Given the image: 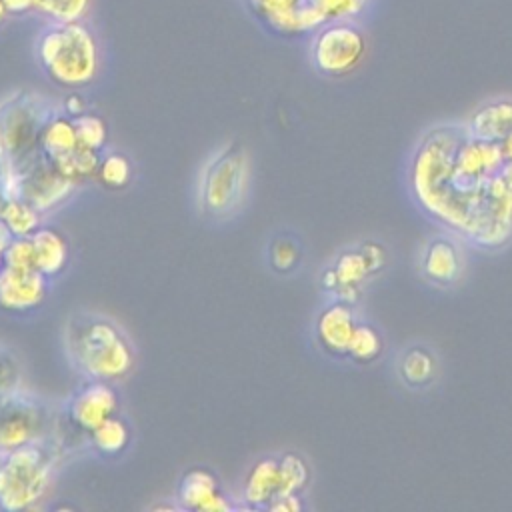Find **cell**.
Wrapping results in <instances>:
<instances>
[{
	"label": "cell",
	"instance_id": "6da1fadb",
	"mask_svg": "<svg viewBox=\"0 0 512 512\" xmlns=\"http://www.w3.org/2000/svg\"><path fill=\"white\" fill-rule=\"evenodd\" d=\"M72 366L86 380L120 382L134 368V350L124 332L98 314H76L64 332Z\"/></svg>",
	"mask_w": 512,
	"mask_h": 512
},
{
	"label": "cell",
	"instance_id": "7a4b0ae2",
	"mask_svg": "<svg viewBox=\"0 0 512 512\" xmlns=\"http://www.w3.org/2000/svg\"><path fill=\"white\" fill-rule=\"evenodd\" d=\"M56 468V452L44 440L0 454V508L20 512L38 506L56 482Z\"/></svg>",
	"mask_w": 512,
	"mask_h": 512
},
{
	"label": "cell",
	"instance_id": "3957f363",
	"mask_svg": "<svg viewBox=\"0 0 512 512\" xmlns=\"http://www.w3.org/2000/svg\"><path fill=\"white\" fill-rule=\"evenodd\" d=\"M38 60L48 78L62 88L88 86L100 68L96 40L78 20L48 28L38 40Z\"/></svg>",
	"mask_w": 512,
	"mask_h": 512
},
{
	"label": "cell",
	"instance_id": "277c9868",
	"mask_svg": "<svg viewBox=\"0 0 512 512\" xmlns=\"http://www.w3.org/2000/svg\"><path fill=\"white\" fill-rule=\"evenodd\" d=\"M52 112L34 96H14L0 108V152L20 176L42 158L40 132Z\"/></svg>",
	"mask_w": 512,
	"mask_h": 512
},
{
	"label": "cell",
	"instance_id": "5b68a950",
	"mask_svg": "<svg viewBox=\"0 0 512 512\" xmlns=\"http://www.w3.org/2000/svg\"><path fill=\"white\" fill-rule=\"evenodd\" d=\"M250 186V158L238 144L224 146L202 170L198 200L204 214L228 218L246 200Z\"/></svg>",
	"mask_w": 512,
	"mask_h": 512
},
{
	"label": "cell",
	"instance_id": "8992f818",
	"mask_svg": "<svg viewBox=\"0 0 512 512\" xmlns=\"http://www.w3.org/2000/svg\"><path fill=\"white\" fill-rule=\"evenodd\" d=\"M312 64L330 78H340L358 68L366 54V38L350 20H332L312 40Z\"/></svg>",
	"mask_w": 512,
	"mask_h": 512
},
{
	"label": "cell",
	"instance_id": "52a82bcc",
	"mask_svg": "<svg viewBox=\"0 0 512 512\" xmlns=\"http://www.w3.org/2000/svg\"><path fill=\"white\" fill-rule=\"evenodd\" d=\"M50 416L42 402L20 392L0 402V454L44 440Z\"/></svg>",
	"mask_w": 512,
	"mask_h": 512
},
{
	"label": "cell",
	"instance_id": "ba28073f",
	"mask_svg": "<svg viewBox=\"0 0 512 512\" xmlns=\"http://www.w3.org/2000/svg\"><path fill=\"white\" fill-rule=\"evenodd\" d=\"M76 182L64 176L48 158L32 164L18 182V196L30 200L42 214L56 210L76 190Z\"/></svg>",
	"mask_w": 512,
	"mask_h": 512
},
{
	"label": "cell",
	"instance_id": "9c48e42d",
	"mask_svg": "<svg viewBox=\"0 0 512 512\" xmlns=\"http://www.w3.org/2000/svg\"><path fill=\"white\" fill-rule=\"evenodd\" d=\"M120 398L110 382L86 380L68 400V420L70 424L88 434L106 418L118 414Z\"/></svg>",
	"mask_w": 512,
	"mask_h": 512
},
{
	"label": "cell",
	"instance_id": "30bf717a",
	"mask_svg": "<svg viewBox=\"0 0 512 512\" xmlns=\"http://www.w3.org/2000/svg\"><path fill=\"white\" fill-rule=\"evenodd\" d=\"M452 160L456 164L452 184L458 188V192L478 188L480 180H490L504 162L498 142H484L478 138L460 144Z\"/></svg>",
	"mask_w": 512,
	"mask_h": 512
},
{
	"label": "cell",
	"instance_id": "8fae6325",
	"mask_svg": "<svg viewBox=\"0 0 512 512\" xmlns=\"http://www.w3.org/2000/svg\"><path fill=\"white\" fill-rule=\"evenodd\" d=\"M48 292V278L38 270H16L4 266L0 272V310L26 314L42 306Z\"/></svg>",
	"mask_w": 512,
	"mask_h": 512
},
{
	"label": "cell",
	"instance_id": "7c38bea8",
	"mask_svg": "<svg viewBox=\"0 0 512 512\" xmlns=\"http://www.w3.org/2000/svg\"><path fill=\"white\" fill-rule=\"evenodd\" d=\"M176 498L180 508L194 512H228L234 508V504L220 490L216 474L198 466L184 472Z\"/></svg>",
	"mask_w": 512,
	"mask_h": 512
},
{
	"label": "cell",
	"instance_id": "4fadbf2b",
	"mask_svg": "<svg viewBox=\"0 0 512 512\" xmlns=\"http://www.w3.org/2000/svg\"><path fill=\"white\" fill-rule=\"evenodd\" d=\"M356 330L354 314L344 302L326 306L316 320V336L320 346L330 354H346Z\"/></svg>",
	"mask_w": 512,
	"mask_h": 512
},
{
	"label": "cell",
	"instance_id": "5bb4252c",
	"mask_svg": "<svg viewBox=\"0 0 512 512\" xmlns=\"http://www.w3.org/2000/svg\"><path fill=\"white\" fill-rule=\"evenodd\" d=\"M36 270L48 280L60 276L70 264V244L54 226H40L32 236Z\"/></svg>",
	"mask_w": 512,
	"mask_h": 512
},
{
	"label": "cell",
	"instance_id": "9a60e30c",
	"mask_svg": "<svg viewBox=\"0 0 512 512\" xmlns=\"http://www.w3.org/2000/svg\"><path fill=\"white\" fill-rule=\"evenodd\" d=\"M280 494V462L276 458L258 460L246 474L242 500L248 508H266Z\"/></svg>",
	"mask_w": 512,
	"mask_h": 512
},
{
	"label": "cell",
	"instance_id": "2e32d148",
	"mask_svg": "<svg viewBox=\"0 0 512 512\" xmlns=\"http://www.w3.org/2000/svg\"><path fill=\"white\" fill-rule=\"evenodd\" d=\"M74 118L68 114H50L40 132V152L50 162H58L78 146Z\"/></svg>",
	"mask_w": 512,
	"mask_h": 512
},
{
	"label": "cell",
	"instance_id": "e0dca14e",
	"mask_svg": "<svg viewBox=\"0 0 512 512\" xmlns=\"http://www.w3.org/2000/svg\"><path fill=\"white\" fill-rule=\"evenodd\" d=\"M508 132H512V102L488 104L470 118L472 138L500 142Z\"/></svg>",
	"mask_w": 512,
	"mask_h": 512
},
{
	"label": "cell",
	"instance_id": "ac0fdd59",
	"mask_svg": "<svg viewBox=\"0 0 512 512\" xmlns=\"http://www.w3.org/2000/svg\"><path fill=\"white\" fill-rule=\"evenodd\" d=\"M90 446L102 454V456H118L122 454L130 444V428L118 414L106 418L102 424H98L92 432H88Z\"/></svg>",
	"mask_w": 512,
	"mask_h": 512
},
{
	"label": "cell",
	"instance_id": "d6986e66",
	"mask_svg": "<svg viewBox=\"0 0 512 512\" xmlns=\"http://www.w3.org/2000/svg\"><path fill=\"white\" fill-rule=\"evenodd\" d=\"M0 218L12 236H32L42 226V212L24 196H10L0 208Z\"/></svg>",
	"mask_w": 512,
	"mask_h": 512
},
{
	"label": "cell",
	"instance_id": "ffe728a7",
	"mask_svg": "<svg viewBox=\"0 0 512 512\" xmlns=\"http://www.w3.org/2000/svg\"><path fill=\"white\" fill-rule=\"evenodd\" d=\"M424 272L434 282H452L460 274V258L456 248L446 240H434L424 254Z\"/></svg>",
	"mask_w": 512,
	"mask_h": 512
},
{
	"label": "cell",
	"instance_id": "44dd1931",
	"mask_svg": "<svg viewBox=\"0 0 512 512\" xmlns=\"http://www.w3.org/2000/svg\"><path fill=\"white\" fill-rule=\"evenodd\" d=\"M334 274H336V290L342 302H352L356 300V290L358 284L368 276V264L362 256V252H346L342 254L336 264H334Z\"/></svg>",
	"mask_w": 512,
	"mask_h": 512
},
{
	"label": "cell",
	"instance_id": "7402d4cb",
	"mask_svg": "<svg viewBox=\"0 0 512 512\" xmlns=\"http://www.w3.org/2000/svg\"><path fill=\"white\" fill-rule=\"evenodd\" d=\"M98 182L108 190H122L132 180V164L128 156L120 152L100 154V162L96 168Z\"/></svg>",
	"mask_w": 512,
	"mask_h": 512
},
{
	"label": "cell",
	"instance_id": "603a6c76",
	"mask_svg": "<svg viewBox=\"0 0 512 512\" xmlns=\"http://www.w3.org/2000/svg\"><path fill=\"white\" fill-rule=\"evenodd\" d=\"M100 162V152H94L90 148L84 146H76L70 154H66L64 158H60L58 162H52L64 176H68L70 180H74L76 184H80L82 180L96 176V168Z\"/></svg>",
	"mask_w": 512,
	"mask_h": 512
},
{
	"label": "cell",
	"instance_id": "cb8c5ba5",
	"mask_svg": "<svg viewBox=\"0 0 512 512\" xmlns=\"http://www.w3.org/2000/svg\"><path fill=\"white\" fill-rule=\"evenodd\" d=\"M74 126H76L80 146L102 154L106 140H108V130H106L104 118L86 110L84 114L74 118Z\"/></svg>",
	"mask_w": 512,
	"mask_h": 512
},
{
	"label": "cell",
	"instance_id": "d4e9b609",
	"mask_svg": "<svg viewBox=\"0 0 512 512\" xmlns=\"http://www.w3.org/2000/svg\"><path fill=\"white\" fill-rule=\"evenodd\" d=\"M280 494H300L306 488L310 472L298 454H284L280 460Z\"/></svg>",
	"mask_w": 512,
	"mask_h": 512
},
{
	"label": "cell",
	"instance_id": "484cf974",
	"mask_svg": "<svg viewBox=\"0 0 512 512\" xmlns=\"http://www.w3.org/2000/svg\"><path fill=\"white\" fill-rule=\"evenodd\" d=\"M382 352V340L374 328L366 324H356L352 340L348 344V352L358 362H372Z\"/></svg>",
	"mask_w": 512,
	"mask_h": 512
},
{
	"label": "cell",
	"instance_id": "4316f807",
	"mask_svg": "<svg viewBox=\"0 0 512 512\" xmlns=\"http://www.w3.org/2000/svg\"><path fill=\"white\" fill-rule=\"evenodd\" d=\"M402 378L412 386L426 384L434 374V360L424 350H410L400 364Z\"/></svg>",
	"mask_w": 512,
	"mask_h": 512
},
{
	"label": "cell",
	"instance_id": "83f0119b",
	"mask_svg": "<svg viewBox=\"0 0 512 512\" xmlns=\"http://www.w3.org/2000/svg\"><path fill=\"white\" fill-rule=\"evenodd\" d=\"M370 0H308L326 22L352 20L366 10Z\"/></svg>",
	"mask_w": 512,
	"mask_h": 512
},
{
	"label": "cell",
	"instance_id": "f1b7e54d",
	"mask_svg": "<svg viewBox=\"0 0 512 512\" xmlns=\"http://www.w3.org/2000/svg\"><path fill=\"white\" fill-rule=\"evenodd\" d=\"M4 266L16 270H36L34 244L30 236H14L2 254Z\"/></svg>",
	"mask_w": 512,
	"mask_h": 512
},
{
	"label": "cell",
	"instance_id": "f546056e",
	"mask_svg": "<svg viewBox=\"0 0 512 512\" xmlns=\"http://www.w3.org/2000/svg\"><path fill=\"white\" fill-rule=\"evenodd\" d=\"M34 8L52 16L56 22L80 20L86 12L88 0H32Z\"/></svg>",
	"mask_w": 512,
	"mask_h": 512
},
{
	"label": "cell",
	"instance_id": "4dcf8cb0",
	"mask_svg": "<svg viewBox=\"0 0 512 512\" xmlns=\"http://www.w3.org/2000/svg\"><path fill=\"white\" fill-rule=\"evenodd\" d=\"M268 258H270V266L276 272H290L298 264V260H300L298 244L294 240H290V238H276L270 244Z\"/></svg>",
	"mask_w": 512,
	"mask_h": 512
},
{
	"label": "cell",
	"instance_id": "1f68e13d",
	"mask_svg": "<svg viewBox=\"0 0 512 512\" xmlns=\"http://www.w3.org/2000/svg\"><path fill=\"white\" fill-rule=\"evenodd\" d=\"M20 392V368L14 356L0 348V402Z\"/></svg>",
	"mask_w": 512,
	"mask_h": 512
},
{
	"label": "cell",
	"instance_id": "d6a6232c",
	"mask_svg": "<svg viewBox=\"0 0 512 512\" xmlns=\"http://www.w3.org/2000/svg\"><path fill=\"white\" fill-rule=\"evenodd\" d=\"M10 196H18V176L8 168L0 152V208Z\"/></svg>",
	"mask_w": 512,
	"mask_h": 512
},
{
	"label": "cell",
	"instance_id": "836d02e7",
	"mask_svg": "<svg viewBox=\"0 0 512 512\" xmlns=\"http://www.w3.org/2000/svg\"><path fill=\"white\" fill-rule=\"evenodd\" d=\"M266 508L272 512H298L302 510V502L298 494H278Z\"/></svg>",
	"mask_w": 512,
	"mask_h": 512
},
{
	"label": "cell",
	"instance_id": "e575fe53",
	"mask_svg": "<svg viewBox=\"0 0 512 512\" xmlns=\"http://www.w3.org/2000/svg\"><path fill=\"white\" fill-rule=\"evenodd\" d=\"M360 252H362V256H364V260H366L370 272H376V270L384 264V250H382L378 244L368 242V244L362 246Z\"/></svg>",
	"mask_w": 512,
	"mask_h": 512
},
{
	"label": "cell",
	"instance_id": "d590c367",
	"mask_svg": "<svg viewBox=\"0 0 512 512\" xmlns=\"http://www.w3.org/2000/svg\"><path fill=\"white\" fill-rule=\"evenodd\" d=\"M84 112H86V102L78 94H72L64 100V114H68L70 118H76Z\"/></svg>",
	"mask_w": 512,
	"mask_h": 512
},
{
	"label": "cell",
	"instance_id": "8d00e7d4",
	"mask_svg": "<svg viewBox=\"0 0 512 512\" xmlns=\"http://www.w3.org/2000/svg\"><path fill=\"white\" fill-rule=\"evenodd\" d=\"M8 12H26L34 8L32 0H4Z\"/></svg>",
	"mask_w": 512,
	"mask_h": 512
},
{
	"label": "cell",
	"instance_id": "74e56055",
	"mask_svg": "<svg viewBox=\"0 0 512 512\" xmlns=\"http://www.w3.org/2000/svg\"><path fill=\"white\" fill-rule=\"evenodd\" d=\"M498 146H500V152H502L504 162H510V164H512V132H508V134L498 142Z\"/></svg>",
	"mask_w": 512,
	"mask_h": 512
},
{
	"label": "cell",
	"instance_id": "f35d334b",
	"mask_svg": "<svg viewBox=\"0 0 512 512\" xmlns=\"http://www.w3.org/2000/svg\"><path fill=\"white\" fill-rule=\"evenodd\" d=\"M12 238H14L12 232L8 230V226L4 224V220L0 218V256L4 254V250L8 248V244L12 242Z\"/></svg>",
	"mask_w": 512,
	"mask_h": 512
},
{
	"label": "cell",
	"instance_id": "ab89813d",
	"mask_svg": "<svg viewBox=\"0 0 512 512\" xmlns=\"http://www.w3.org/2000/svg\"><path fill=\"white\" fill-rule=\"evenodd\" d=\"M500 176H502L504 184L508 186V190L512 192V164L510 162H506V166L500 170Z\"/></svg>",
	"mask_w": 512,
	"mask_h": 512
},
{
	"label": "cell",
	"instance_id": "60d3db41",
	"mask_svg": "<svg viewBox=\"0 0 512 512\" xmlns=\"http://www.w3.org/2000/svg\"><path fill=\"white\" fill-rule=\"evenodd\" d=\"M6 14H8V8H6L4 0H0V24H2V20L6 18Z\"/></svg>",
	"mask_w": 512,
	"mask_h": 512
},
{
	"label": "cell",
	"instance_id": "b9f144b4",
	"mask_svg": "<svg viewBox=\"0 0 512 512\" xmlns=\"http://www.w3.org/2000/svg\"><path fill=\"white\" fill-rule=\"evenodd\" d=\"M2 268H4V260H2V256H0V272H2Z\"/></svg>",
	"mask_w": 512,
	"mask_h": 512
}]
</instances>
